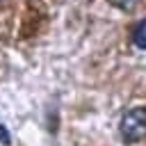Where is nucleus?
<instances>
[{
  "instance_id": "obj_1",
  "label": "nucleus",
  "mask_w": 146,
  "mask_h": 146,
  "mask_svg": "<svg viewBox=\"0 0 146 146\" xmlns=\"http://www.w3.org/2000/svg\"><path fill=\"white\" fill-rule=\"evenodd\" d=\"M119 137L123 139V144H139L141 139H146V107L144 105H135L121 114Z\"/></svg>"
},
{
  "instance_id": "obj_2",
  "label": "nucleus",
  "mask_w": 146,
  "mask_h": 146,
  "mask_svg": "<svg viewBox=\"0 0 146 146\" xmlns=\"http://www.w3.org/2000/svg\"><path fill=\"white\" fill-rule=\"evenodd\" d=\"M132 41H135L137 48L146 50V18L135 25V30H132Z\"/></svg>"
},
{
  "instance_id": "obj_3",
  "label": "nucleus",
  "mask_w": 146,
  "mask_h": 146,
  "mask_svg": "<svg viewBox=\"0 0 146 146\" xmlns=\"http://www.w3.org/2000/svg\"><path fill=\"white\" fill-rule=\"evenodd\" d=\"M110 2H112L114 7H119V9H123V11H130L139 0H110Z\"/></svg>"
},
{
  "instance_id": "obj_4",
  "label": "nucleus",
  "mask_w": 146,
  "mask_h": 146,
  "mask_svg": "<svg viewBox=\"0 0 146 146\" xmlns=\"http://www.w3.org/2000/svg\"><path fill=\"white\" fill-rule=\"evenodd\" d=\"M0 144L2 146H9L11 144V137H9V130L5 128V123H0Z\"/></svg>"
}]
</instances>
